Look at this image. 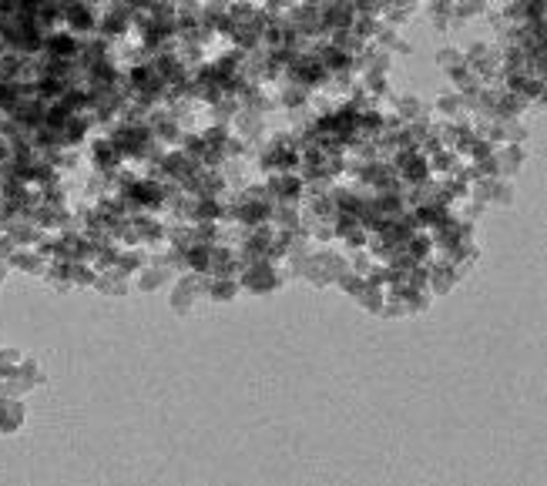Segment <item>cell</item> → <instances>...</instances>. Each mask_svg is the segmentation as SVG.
<instances>
[{"mask_svg":"<svg viewBox=\"0 0 547 486\" xmlns=\"http://www.w3.org/2000/svg\"><path fill=\"white\" fill-rule=\"evenodd\" d=\"M440 67L450 74V71H457V67H463V51L460 47H443L440 51Z\"/></svg>","mask_w":547,"mask_h":486,"instance_id":"cell-1","label":"cell"}]
</instances>
